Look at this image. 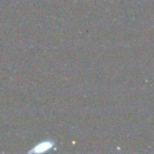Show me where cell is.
Returning a JSON list of instances; mask_svg holds the SVG:
<instances>
[{"label":"cell","mask_w":154,"mask_h":154,"mask_svg":"<svg viewBox=\"0 0 154 154\" xmlns=\"http://www.w3.org/2000/svg\"><path fill=\"white\" fill-rule=\"evenodd\" d=\"M52 147V143L49 142H44L42 143H39L38 145H36L34 147V149H33L30 152H44L48 151L50 148Z\"/></svg>","instance_id":"cell-1"}]
</instances>
